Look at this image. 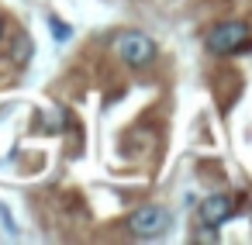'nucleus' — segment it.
Here are the masks:
<instances>
[{"mask_svg": "<svg viewBox=\"0 0 252 245\" xmlns=\"http://www.w3.org/2000/svg\"><path fill=\"white\" fill-rule=\"evenodd\" d=\"M125 228H128L135 238H159V235L169 228V211L159 207V204H145V207H138V211L128 214Z\"/></svg>", "mask_w": 252, "mask_h": 245, "instance_id": "nucleus-1", "label": "nucleus"}, {"mask_svg": "<svg viewBox=\"0 0 252 245\" xmlns=\"http://www.w3.org/2000/svg\"><path fill=\"white\" fill-rule=\"evenodd\" d=\"M204 42H207V49L214 56H231V52H238L249 42V25H242V21H221V25H214L207 31Z\"/></svg>", "mask_w": 252, "mask_h": 245, "instance_id": "nucleus-2", "label": "nucleus"}, {"mask_svg": "<svg viewBox=\"0 0 252 245\" xmlns=\"http://www.w3.org/2000/svg\"><path fill=\"white\" fill-rule=\"evenodd\" d=\"M118 56L128 62V66H149L152 59H156V45H152V38L149 35H142V31H125L121 38H118Z\"/></svg>", "mask_w": 252, "mask_h": 245, "instance_id": "nucleus-3", "label": "nucleus"}, {"mask_svg": "<svg viewBox=\"0 0 252 245\" xmlns=\"http://www.w3.org/2000/svg\"><path fill=\"white\" fill-rule=\"evenodd\" d=\"M231 211H235L231 197H224V193H214V197H207V200L200 204V221H204L207 228H214V224L228 221V217H231Z\"/></svg>", "mask_w": 252, "mask_h": 245, "instance_id": "nucleus-4", "label": "nucleus"}, {"mask_svg": "<svg viewBox=\"0 0 252 245\" xmlns=\"http://www.w3.org/2000/svg\"><path fill=\"white\" fill-rule=\"evenodd\" d=\"M11 59H14L18 66H25V62L32 59V38H28V35H18V38H14V49H11Z\"/></svg>", "mask_w": 252, "mask_h": 245, "instance_id": "nucleus-5", "label": "nucleus"}, {"mask_svg": "<svg viewBox=\"0 0 252 245\" xmlns=\"http://www.w3.org/2000/svg\"><path fill=\"white\" fill-rule=\"evenodd\" d=\"M49 28H52V35H56V42H69V38H73V28H69V25H63V21H59L56 14L49 18Z\"/></svg>", "mask_w": 252, "mask_h": 245, "instance_id": "nucleus-6", "label": "nucleus"}, {"mask_svg": "<svg viewBox=\"0 0 252 245\" xmlns=\"http://www.w3.org/2000/svg\"><path fill=\"white\" fill-rule=\"evenodd\" d=\"M0 35H4V21H0Z\"/></svg>", "mask_w": 252, "mask_h": 245, "instance_id": "nucleus-7", "label": "nucleus"}]
</instances>
